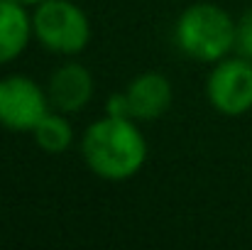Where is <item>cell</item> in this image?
I'll return each instance as SVG.
<instances>
[{
  "instance_id": "cell-4",
  "label": "cell",
  "mask_w": 252,
  "mask_h": 250,
  "mask_svg": "<svg viewBox=\"0 0 252 250\" xmlns=\"http://www.w3.org/2000/svg\"><path fill=\"white\" fill-rule=\"evenodd\" d=\"M208 101L223 115H243L252 108V62L245 57L220 59L208 76Z\"/></svg>"
},
{
  "instance_id": "cell-9",
  "label": "cell",
  "mask_w": 252,
  "mask_h": 250,
  "mask_svg": "<svg viewBox=\"0 0 252 250\" xmlns=\"http://www.w3.org/2000/svg\"><path fill=\"white\" fill-rule=\"evenodd\" d=\"M32 135H34L37 147L44 150V152H49V155L64 152V150L71 145V140H74L71 123L62 115V110H59V113H47V115L34 125Z\"/></svg>"
},
{
  "instance_id": "cell-2",
  "label": "cell",
  "mask_w": 252,
  "mask_h": 250,
  "mask_svg": "<svg viewBox=\"0 0 252 250\" xmlns=\"http://www.w3.org/2000/svg\"><path fill=\"white\" fill-rule=\"evenodd\" d=\"M176 44L196 62H220L235 49V20L213 2H196L176 20Z\"/></svg>"
},
{
  "instance_id": "cell-8",
  "label": "cell",
  "mask_w": 252,
  "mask_h": 250,
  "mask_svg": "<svg viewBox=\"0 0 252 250\" xmlns=\"http://www.w3.org/2000/svg\"><path fill=\"white\" fill-rule=\"evenodd\" d=\"M32 32V20L25 12V5L17 0H5L0 2V64L15 62L27 42H30Z\"/></svg>"
},
{
  "instance_id": "cell-5",
  "label": "cell",
  "mask_w": 252,
  "mask_h": 250,
  "mask_svg": "<svg viewBox=\"0 0 252 250\" xmlns=\"http://www.w3.org/2000/svg\"><path fill=\"white\" fill-rule=\"evenodd\" d=\"M49 96L25 76L0 79V125L7 130H34V125L49 113Z\"/></svg>"
},
{
  "instance_id": "cell-10",
  "label": "cell",
  "mask_w": 252,
  "mask_h": 250,
  "mask_svg": "<svg viewBox=\"0 0 252 250\" xmlns=\"http://www.w3.org/2000/svg\"><path fill=\"white\" fill-rule=\"evenodd\" d=\"M235 52L252 62V7L235 22Z\"/></svg>"
},
{
  "instance_id": "cell-7",
  "label": "cell",
  "mask_w": 252,
  "mask_h": 250,
  "mask_svg": "<svg viewBox=\"0 0 252 250\" xmlns=\"http://www.w3.org/2000/svg\"><path fill=\"white\" fill-rule=\"evenodd\" d=\"M125 93L135 120H157L171 106V83L157 71L140 74Z\"/></svg>"
},
{
  "instance_id": "cell-3",
  "label": "cell",
  "mask_w": 252,
  "mask_h": 250,
  "mask_svg": "<svg viewBox=\"0 0 252 250\" xmlns=\"http://www.w3.org/2000/svg\"><path fill=\"white\" fill-rule=\"evenodd\" d=\"M34 37L57 54H76L91 39V22L86 12L69 0H47L32 15Z\"/></svg>"
},
{
  "instance_id": "cell-12",
  "label": "cell",
  "mask_w": 252,
  "mask_h": 250,
  "mask_svg": "<svg viewBox=\"0 0 252 250\" xmlns=\"http://www.w3.org/2000/svg\"><path fill=\"white\" fill-rule=\"evenodd\" d=\"M22 5H42V2H47V0H20Z\"/></svg>"
},
{
  "instance_id": "cell-1",
  "label": "cell",
  "mask_w": 252,
  "mask_h": 250,
  "mask_svg": "<svg viewBox=\"0 0 252 250\" xmlns=\"http://www.w3.org/2000/svg\"><path fill=\"white\" fill-rule=\"evenodd\" d=\"M81 152L93 174L123 181L142 169L147 160V143L132 118L108 115L86 130Z\"/></svg>"
},
{
  "instance_id": "cell-6",
  "label": "cell",
  "mask_w": 252,
  "mask_h": 250,
  "mask_svg": "<svg viewBox=\"0 0 252 250\" xmlns=\"http://www.w3.org/2000/svg\"><path fill=\"white\" fill-rule=\"evenodd\" d=\"M49 103L62 113L81 110L93 96V79L81 64H64L49 79Z\"/></svg>"
},
{
  "instance_id": "cell-11",
  "label": "cell",
  "mask_w": 252,
  "mask_h": 250,
  "mask_svg": "<svg viewBox=\"0 0 252 250\" xmlns=\"http://www.w3.org/2000/svg\"><path fill=\"white\" fill-rule=\"evenodd\" d=\"M105 110H108V115H113V118H132L127 93H110V98L105 101ZM132 120H135V118H132Z\"/></svg>"
}]
</instances>
